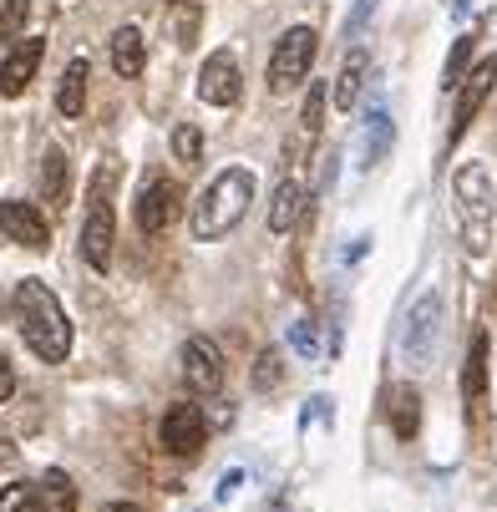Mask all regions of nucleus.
<instances>
[{
    "instance_id": "nucleus-1",
    "label": "nucleus",
    "mask_w": 497,
    "mask_h": 512,
    "mask_svg": "<svg viewBox=\"0 0 497 512\" xmlns=\"http://www.w3.org/2000/svg\"><path fill=\"white\" fill-rule=\"evenodd\" d=\"M16 320H21V335L26 345L46 360V365H61L71 355V325H66V310L61 300L41 279H21L16 284Z\"/></svg>"
},
{
    "instance_id": "nucleus-2",
    "label": "nucleus",
    "mask_w": 497,
    "mask_h": 512,
    "mask_svg": "<svg viewBox=\"0 0 497 512\" xmlns=\"http://www.w3.org/2000/svg\"><path fill=\"white\" fill-rule=\"evenodd\" d=\"M254 203V173L249 168H224L219 178H213L198 203H193V239L198 244H213V239H224L244 224V213Z\"/></svg>"
},
{
    "instance_id": "nucleus-3",
    "label": "nucleus",
    "mask_w": 497,
    "mask_h": 512,
    "mask_svg": "<svg viewBox=\"0 0 497 512\" xmlns=\"http://www.w3.org/2000/svg\"><path fill=\"white\" fill-rule=\"evenodd\" d=\"M452 198H457V224H462V244L472 259L492 254V234H497V188L487 163H462L452 178Z\"/></svg>"
},
{
    "instance_id": "nucleus-4",
    "label": "nucleus",
    "mask_w": 497,
    "mask_h": 512,
    "mask_svg": "<svg viewBox=\"0 0 497 512\" xmlns=\"http://www.w3.org/2000/svg\"><path fill=\"white\" fill-rule=\"evenodd\" d=\"M112 183H117V168H97L92 188H87V218H82V259L107 274L112 269V234H117V213H112Z\"/></svg>"
},
{
    "instance_id": "nucleus-5",
    "label": "nucleus",
    "mask_w": 497,
    "mask_h": 512,
    "mask_svg": "<svg viewBox=\"0 0 497 512\" xmlns=\"http://www.w3.org/2000/svg\"><path fill=\"white\" fill-rule=\"evenodd\" d=\"M437 340H442V295H437V289H426V295L406 310V325H401V355L411 365V376L432 371Z\"/></svg>"
},
{
    "instance_id": "nucleus-6",
    "label": "nucleus",
    "mask_w": 497,
    "mask_h": 512,
    "mask_svg": "<svg viewBox=\"0 0 497 512\" xmlns=\"http://www.w3.org/2000/svg\"><path fill=\"white\" fill-rule=\"evenodd\" d=\"M315 51H320V36L310 26H290L279 36L274 56H269V87L274 92H290L310 77V66H315Z\"/></svg>"
},
{
    "instance_id": "nucleus-7",
    "label": "nucleus",
    "mask_w": 497,
    "mask_h": 512,
    "mask_svg": "<svg viewBox=\"0 0 497 512\" xmlns=\"http://www.w3.org/2000/svg\"><path fill=\"white\" fill-rule=\"evenodd\" d=\"M224 350L213 345L208 335H193L188 345H183V386L193 391V396H219L224 391Z\"/></svg>"
},
{
    "instance_id": "nucleus-8",
    "label": "nucleus",
    "mask_w": 497,
    "mask_h": 512,
    "mask_svg": "<svg viewBox=\"0 0 497 512\" xmlns=\"http://www.w3.org/2000/svg\"><path fill=\"white\" fill-rule=\"evenodd\" d=\"M208 436V416L193 406V401H173L158 421V442L173 452V457H193Z\"/></svg>"
},
{
    "instance_id": "nucleus-9",
    "label": "nucleus",
    "mask_w": 497,
    "mask_h": 512,
    "mask_svg": "<svg viewBox=\"0 0 497 512\" xmlns=\"http://www.w3.org/2000/svg\"><path fill=\"white\" fill-rule=\"evenodd\" d=\"M492 87H497V56L477 61L467 77H462V87H457V112H452V142L467 137V127H472V117L482 112V102L492 97Z\"/></svg>"
},
{
    "instance_id": "nucleus-10",
    "label": "nucleus",
    "mask_w": 497,
    "mask_h": 512,
    "mask_svg": "<svg viewBox=\"0 0 497 512\" xmlns=\"http://www.w3.org/2000/svg\"><path fill=\"white\" fill-rule=\"evenodd\" d=\"M132 213H137V229H142V234H168L173 218L183 213V188L168 183V178H158V183L142 188V198H137Z\"/></svg>"
},
{
    "instance_id": "nucleus-11",
    "label": "nucleus",
    "mask_w": 497,
    "mask_h": 512,
    "mask_svg": "<svg viewBox=\"0 0 497 512\" xmlns=\"http://www.w3.org/2000/svg\"><path fill=\"white\" fill-rule=\"evenodd\" d=\"M0 234L21 249H46L51 244V224L36 203H21V198H6L0 203Z\"/></svg>"
},
{
    "instance_id": "nucleus-12",
    "label": "nucleus",
    "mask_w": 497,
    "mask_h": 512,
    "mask_svg": "<svg viewBox=\"0 0 497 512\" xmlns=\"http://www.w3.org/2000/svg\"><path fill=\"white\" fill-rule=\"evenodd\" d=\"M239 61H234V51H213L208 61H203V71H198V97L208 102V107H234L239 102Z\"/></svg>"
},
{
    "instance_id": "nucleus-13",
    "label": "nucleus",
    "mask_w": 497,
    "mask_h": 512,
    "mask_svg": "<svg viewBox=\"0 0 497 512\" xmlns=\"http://www.w3.org/2000/svg\"><path fill=\"white\" fill-rule=\"evenodd\" d=\"M41 56H46V41H41V36H21L6 56H0V92L21 97V92L31 87V77H36Z\"/></svg>"
},
{
    "instance_id": "nucleus-14",
    "label": "nucleus",
    "mask_w": 497,
    "mask_h": 512,
    "mask_svg": "<svg viewBox=\"0 0 497 512\" xmlns=\"http://www.w3.org/2000/svg\"><path fill=\"white\" fill-rule=\"evenodd\" d=\"M391 142H396V122H391V112H386V107H371V112H366V127H361V168H366V173L386 163Z\"/></svg>"
},
{
    "instance_id": "nucleus-15",
    "label": "nucleus",
    "mask_w": 497,
    "mask_h": 512,
    "mask_svg": "<svg viewBox=\"0 0 497 512\" xmlns=\"http://www.w3.org/2000/svg\"><path fill=\"white\" fill-rule=\"evenodd\" d=\"M87 82H92V61L87 56H71L61 71V87H56V112L61 117H82L87 107Z\"/></svg>"
},
{
    "instance_id": "nucleus-16",
    "label": "nucleus",
    "mask_w": 497,
    "mask_h": 512,
    "mask_svg": "<svg viewBox=\"0 0 497 512\" xmlns=\"http://www.w3.org/2000/svg\"><path fill=\"white\" fill-rule=\"evenodd\" d=\"M142 66H148L142 31H137V26H117V31H112V71L132 82V77H142Z\"/></svg>"
},
{
    "instance_id": "nucleus-17",
    "label": "nucleus",
    "mask_w": 497,
    "mask_h": 512,
    "mask_svg": "<svg viewBox=\"0 0 497 512\" xmlns=\"http://www.w3.org/2000/svg\"><path fill=\"white\" fill-rule=\"evenodd\" d=\"M300 213H305V188H300V178H279L274 203H269V229H274V234H290V229L300 224Z\"/></svg>"
},
{
    "instance_id": "nucleus-18",
    "label": "nucleus",
    "mask_w": 497,
    "mask_h": 512,
    "mask_svg": "<svg viewBox=\"0 0 497 512\" xmlns=\"http://www.w3.org/2000/svg\"><path fill=\"white\" fill-rule=\"evenodd\" d=\"M366 71H371V56H366V51H350V56L340 61V77H335V92H330V102H335L340 112L355 107V97H361V87H366Z\"/></svg>"
},
{
    "instance_id": "nucleus-19",
    "label": "nucleus",
    "mask_w": 497,
    "mask_h": 512,
    "mask_svg": "<svg viewBox=\"0 0 497 512\" xmlns=\"http://www.w3.org/2000/svg\"><path fill=\"white\" fill-rule=\"evenodd\" d=\"M386 411H391V431L401 436V442H411V436L421 431V396H416V386H391Z\"/></svg>"
},
{
    "instance_id": "nucleus-20",
    "label": "nucleus",
    "mask_w": 497,
    "mask_h": 512,
    "mask_svg": "<svg viewBox=\"0 0 497 512\" xmlns=\"http://www.w3.org/2000/svg\"><path fill=\"white\" fill-rule=\"evenodd\" d=\"M41 193L51 208H66V193H71V163L61 148H46L41 153Z\"/></svg>"
},
{
    "instance_id": "nucleus-21",
    "label": "nucleus",
    "mask_w": 497,
    "mask_h": 512,
    "mask_svg": "<svg viewBox=\"0 0 497 512\" xmlns=\"http://www.w3.org/2000/svg\"><path fill=\"white\" fill-rule=\"evenodd\" d=\"M482 391H487V335L477 330L472 335V350H467V371H462V396H467L472 411L482 406Z\"/></svg>"
},
{
    "instance_id": "nucleus-22",
    "label": "nucleus",
    "mask_w": 497,
    "mask_h": 512,
    "mask_svg": "<svg viewBox=\"0 0 497 512\" xmlns=\"http://www.w3.org/2000/svg\"><path fill=\"white\" fill-rule=\"evenodd\" d=\"M320 117H325V87L315 82L310 97H305V112H300V142H295V153H290V158H305V153L315 148V137H320V127H325Z\"/></svg>"
},
{
    "instance_id": "nucleus-23",
    "label": "nucleus",
    "mask_w": 497,
    "mask_h": 512,
    "mask_svg": "<svg viewBox=\"0 0 497 512\" xmlns=\"http://www.w3.org/2000/svg\"><path fill=\"white\" fill-rule=\"evenodd\" d=\"M198 21H203V6L198 0H178V6L168 11V26H173V41L188 51L193 41H198Z\"/></svg>"
},
{
    "instance_id": "nucleus-24",
    "label": "nucleus",
    "mask_w": 497,
    "mask_h": 512,
    "mask_svg": "<svg viewBox=\"0 0 497 512\" xmlns=\"http://www.w3.org/2000/svg\"><path fill=\"white\" fill-rule=\"evenodd\" d=\"M41 487H46L41 497H46L51 512H77V487H71V477H66L61 467H51V472L41 477Z\"/></svg>"
},
{
    "instance_id": "nucleus-25",
    "label": "nucleus",
    "mask_w": 497,
    "mask_h": 512,
    "mask_svg": "<svg viewBox=\"0 0 497 512\" xmlns=\"http://www.w3.org/2000/svg\"><path fill=\"white\" fill-rule=\"evenodd\" d=\"M0 512H51L41 487L31 482H11V487H0Z\"/></svg>"
},
{
    "instance_id": "nucleus-26",
    "label": "nucleus",
    "mask_w": 497,
    "mask_h": 512,
    "mask_svg": "<svg viewBox=\"0 0 497 512\" xmlns=\"http://www.w3.org/2000/svg\"><path fill=\"white\" fill-rule=\"evenodd\" d=\"M173 153H178L183 168H198V163H203V132H198L193 122H183V127L173 132Z\"/></svg>"
},
{
    "instance_id": "nucleus-27",
    "label": "nucleus",
    "mask_w": 497,
    "mask_h": 512,
    "mask_svg": "<svg viewBox=\"0 0 497 512\" xmlns=\"http://www.w3.org/2000/svg\"><path fill=\"white\" fill-rule=\"evenodd\" d=\"M467 61H472V36H457V46H452V56H447V71H442V87H447V92L462 87Z\"/></svg>"
},
{
    "instance_id": "nucleus-28",
    "label": "nucleus",
    "mask_w": 497,
    "mask_h": 512,
    "mask_svg": "<svg viewBox=\"0 0 497 512\" xmlns=\"http://www.w3.org/2000/svg\"><path fill=\"white\" fill-rule=\"evenodd\" d=\"M290 350L300 360H320V335H315V320H290Z\"/></svg>"
},
{
    "instance_id": "nucleus-29",
    "label": "nucleus",
    "mask_w": 497,
    "mask_h": 512,
    "mask_svg": "<svg viewBox=\"0 0 497 512\" xmlns=\"http://www.w3.org/2000/svg\"><path fill=\"white\" fill-rule=\"evenodd\" d=\"M26 16H31V0H6L0 6V41H21Z\"/></svg>"
},
{
    "instance_id": "nucleus-30",
    "label": "nucleus",
    "mask_w": 497,
    "mask_h": 512,
    "mask_svg": "<svg viewBox=\"0 0 497 512\" xmlns=\"http://www.w3.org/2000/svg\"><path fill=\"white\" fill-rule=\"evenodd\" d=\"M279 376H284V365H279V355L274 350H259V360H254V391H274L279 386Z\"/></svg>"
},
{
    "instance_id": "nucleus-31",
    "label": "nucleus",
    "mask_w": 497,
    "mask_h": 512,
    "mask_svg": "<svg viewBox=\"0 0 497 512\" xmlns=\"http://www.w3.org/2000/svg\"><path fill=\"white\" fill-rule=\"evenodd\" d=\"M371 11H376V0H355V11H350V21H345V36H361L366 21H371Z\"/></svg>"
},
{
    "instance_id": "nucleus-32",
    "label": "nucleus",
    "mask_w": 497,
    "mask_h": 512,
    "mask_svg": "<svg viewBox=\"0 0 497 512\" xmlns=\"http://www.w3.org/2000/svg\"><path fill=\"white\" fill-rule=\"evenodd\" d=\"M11 391H16V371H11V355H0V406L11 401Z\"/></svg>"
},
{
    "instance_id": "nucleus-33",
    "label": "nucleus",
    "mask_w": 497,
    "mask_h": 512,
    "mask_svg": "<svg viewBox=\"0 0 497 512\" xmlns=\"http://www.w3.org/2000/svg\"><path fill=\"white\" fill-rule=\"evenodd\" d=\"M239 487H244V472H224V482H219V502H229Z\"/></svg>"
},
{
    "instance_id": "nucleus-34",
    "label": "nucleus",
    "mask_w": 497,
    "mask_h": 512,
    "mask_svg": "<svg viewBox=\"0 0 497 512\" xmlns=\"http://www.w3.org/2000/svg\"><path fill=\"white\" fill-rule=\"evenodd\" d=\"M102 512H142V507H132V502H107Z\"/></svg>"
}]
</instances>
